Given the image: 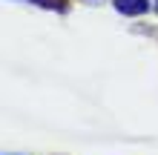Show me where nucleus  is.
Here are the masks:
<instances>
[{
    "instance_id": "nucleus-2",
    "label": "nucleus",
    "mask_w": 158,
    "mask_h": 155,
    "mask_svg": "<svg viewBox=\"0 0 158 155\" xmlns=\"http://www.w3.org/2000/svg\"><path fill=\"white\" fill-rule=\"evenodd\" d=\"M32 3H38V6H43V9H58V12H66V3L63 0H32Z\"/></svg>"
},
{
    "instance_id": "nucleus-1",
    "label": "nucleus",
    "mask_w": 158,
    "mask_h": 155,
    "mask_svg": "<svg viewBox=\"0 0 158 155\" xmlns=\"http://www.w3.org/2000/svg\"><path fill=\"white\" fill-rule=\"evenodd\" d=\"M115 9L121 14H129V17L147 14L150 12V0H115Z\"/></svg>"
}]
</instances>
